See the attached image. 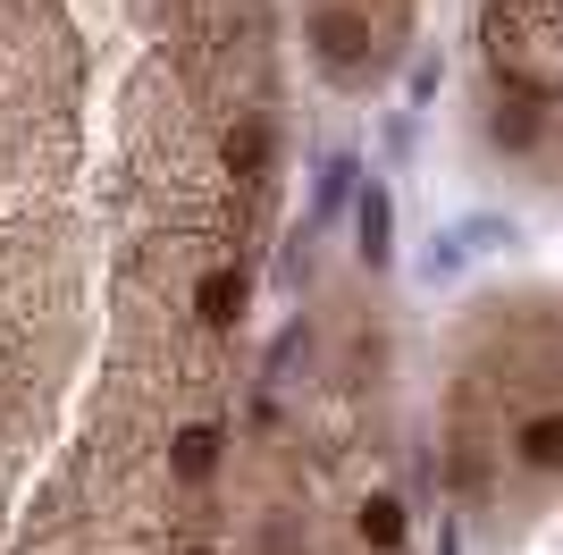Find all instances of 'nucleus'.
Listing matches in <instances>:
<instances>
[{
  "label": "nucleus",
  "instance_id": "f257e3e1",
  "mask_svg": "<svg viewBox=\"0 0 563 555\" xmlns=\"http://www.w3.org/2000/svg\"><path fill=\"white\" fill-rule=\"evenodd\" d=\"M378 370L387 345L362 312L286 328L227 438L211 555H421L396 446L371 413Z\"/></svg>",
  "mask_w": 563,
  "mask_h": 555
},
{
  "label": "nucleus",
  "instance_id": "f03ea898",
  "mask_svg": "<svg viewBox=\"0 0 563 555\" xmlns=\"http://www.w3.org/2000/svg\"><path fill=\"white\" fill-rule=\"evenodd\" d=\"M438 480L488 547H522L555 505V294L497 287L446 328Z\"/></svg>",
  "mask_w": 563,
  "mask_h": 555
},
{
  "label": "nucleus",
  "instance_id": "20e7f679",
  "mask_svg": "<svg viewBox=\"0 0 563 555\" xmlns=\"http://www.w3.org/2000/svg\"><path fill=\"white\" fill-rule=\"evenodd\" d=\"M412 26H421V0H303L295 42L328 93H378L387 67L404 60Z\"/></svg>",
  "mask_w": 563,
  "mask_h": 555
},
{
  "label": "nucleus",
  "instance_id": "7ed1b4c3",
  "mask_svg": "<svg viewBox=\"0 0 563 555\" xmlns=\"http://www.w3.org/2000/svg\"><path fill=\"white\" fill-rule=\"evenodd\" d=\"M479 67H488V118L522 110V127L555 135V0H479Z\"/></svg>",
  "mask_w": 563,
  "mask_h": 555
}]
</instances>
